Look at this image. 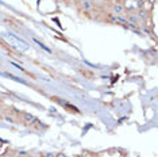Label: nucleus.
<instances>
[{"mask_svg":"<svg viewBox=\"0 0 158 157\" xmlns=\"http://www.w3.org/2000/svg\"><path fill=\"white\" fill-rule=\"evenodd\" d=\"M4 38L7 39V42H10L12 46H15L16 49H19V50H26L27 49V45L24 44L23 41H20V39H18L15 35H11V34H6Z\"/></svg>","mask_w":158,"mask_h":157,"instance_id":"1","label":"nucleus"}]
</instances>
